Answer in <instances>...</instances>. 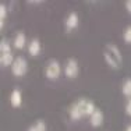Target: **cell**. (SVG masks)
I'll use <instances>...</instances> for the list:
<instances>
[{"instance_id":"1","label":"cell","mask_w":131,"mask_h":131,"mask_svg":"<svg viewBox=\"0 0 131 131\" xmlns=\"http://www.w3.org/2000/svg\"><path fill=\"white\" fill-rule=\"evenodd\" d=\"M96 106L95 103L91 101V99H86V98H80L77 102H74L71 105L70 110H68V114H70V118L74 121L81 120L82 117L88 116L91 117V114L96 110Z\"/></svg>"},{"instance_id":"2","label":"cell","mask_w":131,"mask_h":131,"mask_svg":"<svg viewBox=\"0 0 131 131\" xmlns=\"http://www.w3.org/2000/svg\"><path fill=\"white\" fill-rule=\"evenodd\" d=\"M103 57H105V61L107 63V66H110L112 68H120V66L123 64L121 52L114 43H107L105 46Z\"/></svg>"},{"instance_id":"3","label":"cell","mask_w":131,"mask_h":131,"mask_svg":"<svg viewBox=\"0 0 131 131\" xmlns=\"http://www.w3.org/2000/svg\"><path fill=\"white\" fill-rule=\"evenodd\" d=\"M14 54H13V50H11V45L7 42L6 39H2L0 40V63H2L3 67H8L13 64L14 61Z\"/></svg>"},{"instance_id":"4","label":"cell","mask_w":131,"mask_h":131,"mask_svg":"<svg viewBox=\"0 0 131 131\" xmlns=\"http://www.w3.org/2000/svg\"><path fill=\"white\" fill-rule=\"evenodd\" d=\"M28 71V63L27 59L23 57V56H17L14 59L13 64H11V73L14 74L15 77H24Z\"/></svg>"},{"instance_id":"5","label":"cell","mask_w":131,"mask_h":131,"mask_svg":"<svg viewBox=\"0 0 131 131\" xmlns=\"http://www.w3.org/2000/svg\"><path fill=\"white\" fill-rule=\"evenodd\" d=\"M60 74H61V64L54 59L49 60L45 67V75L49 80H57L60 77Z\"/></svg>"},{"instance_id":"6","label":"cell","mask_w":131,"mask_h":131,"mask_svg":"<svg viewBox=\"0 0 131 131\" xmlns=\"http://www.w3.org/2000/svg\"><path fill=\"white\" fill-rule=\"evenodd\" d=\"M78 73H80L78 61H77L75 59L70 57L67 61H66V64H64V74H66V77H68V78H75V77L78 75Z\"/></svg>"},{"instance_id":"7","label":"cell","mask_w":131,"mask_h":131,"mask_svg":"<svg viewBox=\"0 0 131 131\" xmlns=\"http://www.w3.org/2000/svg\"><path fill=\"white\" fill-rule=\"evenodd\" d=\"M78 23H80V17L75 11H71L70 14L66 17V21H64V28L67 32H71L73 29H75L78 27Z\"/></svg>"},{"instance_id":"8","label":"cell","mask_w":131,"mask_h":131,"mask_svg":"<svg viewBox=\"0 0 131 131\" xmlns=\"http://www.w3.org/2000/svg\"><path fill=\"white\" fill-rule=\"evenodd\" d=\"M103 120H105V114L101 109H96L89 117V123H91L92 127H101L103 124Z\"/></svg>"},{"instance_id":"9","label":"cell","mask_w":131,"mask_h":131,"mask_svg":"<svg viewBox=\"0 0 131 131\" xmlns=\"http://www.w3.org/2000/svg\"><path fill=\"white\" fill-rule=\"evenodd\" d=\"M21 103H23V93L20 89L15 88L10 93V105L13 107H18V106H21Z\"/></svg>"},{"instance_id":"10","label":"cell","mask_w":131,"mask_h":131,"mask_svg":"<svg viewBox=\"0 0 131 131\" xmlns=\"http://www.w3.org/2000/svg\"><path fill=\"white\" fill-rule=\"evenodd\" d=\"M40 49H42V45H40V40L38 38L31 39V42L28 43V52H29L31 56H38L40 53Z\"/></svg>"},{"instance_id":"11","label":"cell","mask_w":131,"mask_h":131,"mask_svg":"<svg viewBox=\"0 0 131 131\" xmlns=\"http://www.w3.org/2000/svg\"><path fill=\"white\" fill-rule=\"evenodd\" d=\"M25 43H27L25 34H24V32H17V34H15V36L13 39V45H14L15 49H23L24 46H25Z\"/></svg>"},{"instance_id":"12","label":"cell","mask_w":131,"mask_h":131,"mask_svg":"<svg viewBox=\"0 0 131 131\" xmlns=\"http://www.w3.org/2000/svg\"><path fill=\"white\" fill-rule=\"evenodd\" d=\"M121 93H123L127 99L131 98V78L124 80V82L121 84Z\"/></svg>"},{"instance_id":"13","label":"cell","mask_w":131,"mask_h":131,"mask_svg":"<svg viewBox=\"0 0 131 131\" xmlns=\"http://www.w3.org/2000/svg\"><path fill=\"white\" fill-rule=\"evenodd\" d=\"M28 131H46V124L43 120H38L35 124H32V126L28 128Z\"/></svg>"},{"instance_id":"14","label":"cell","mask_w":131,"mask_h":131,"mask_svg":"<svg viewBox=\"0 0 131 131\" xmlns=\"http://www.w3.org/2000/svg\"><path fill=\"white\" fill-rule=\"evenodd\" d=\"M6 15H7V7H6L4 3H2L0 4V28H3V25H4Z\"/></svg>"},{"instance_id":"15","label":"cell","mask_w":131,"mask_h":131,"mask_svg":"<svg viewBox=\"0 0 131 131\" xmlns=\"http://www.w3.org/2000/svg\"><path fill=\"white\" fill-rule=\"evenodd\" d=\"M123 39L126 43H131V25L126 27V29L123 31Z\"/></svg>"},{"instance_id":"16","label":"cell","mask_w":131,"mask_h":131,"mask_svg":"<svg viewBox=\"0 0 131 131\" xmlns=\"http://www.w3.org/2000/svg\"><path fill=\"white\" fill-rule=\"evenodd\" d=\"M124 110H126V113L128 114V116H131V98L127 99L126 106H124Z\"/></svg>"},{"instance_id":"17","label":"cell","mask_w":131,"mask_h":131,"mask_svg":"<svg viewBox=\"0 0 131 131\" xmlns=\"http://www.w3.org/2000/svg\"><path fill=\"white\" fill-rule=\"evenodd\" d=\"M124 6H126V10L131 14V0H127V2L124 3Z\"/></svg>"},{"instance_id":"18","label":"cell","mask_w":131,"mask_h":131,"mask_svg":"<svg viewBox=\"0 0 131 131\" xmlns=\"http://www.w3.org/2000/svg\"><path fill=\"white\" fill-rule=\"evenodd\" d=\"M124 131H131V124H128V126H127V128L124 130Z\"/></svg>"}]
</instances>
